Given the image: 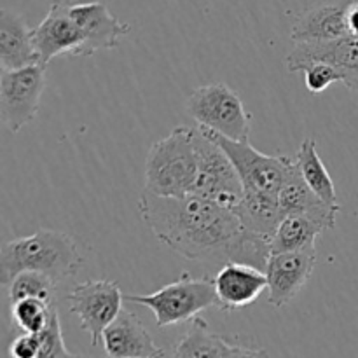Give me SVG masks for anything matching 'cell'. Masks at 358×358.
<instances>
[{
    "mask_svg": "<svg viewBox=\"0 0 358 358\" xmlns=\"http://www.w3.org/2000/svg\"><path fill=\"white\" fill-rule=\"evenodd\" d=\"M69 308L91 338V346L101 343L103 331L122 311L124 294L112 280H90L76 285L66 296Z\"/></svg>",
    "mask_w": 358,
    "mask_h": 358,
    "instance_id": "9c48e42d",
    "label": "cell"
},
{
    "mask_svg": "<svg viewBox=\"0 0 358 358\" xmlns=\"http://www.w3.org/2000/svg\"><path fill=\"white\" fill-rule=\"evenodd\" d=\"M296 164L301 177L306 182L308 187L315 192L320 199H324L327 205L341 210L338 201V192L332 177L329 175L324 161L318 156L317 142L313 138H304L299 150L296 154Z\"/></svg>",
    "mask_w": 358,
    "mask_h": 358,
    "instance_id": "44dd1931",
    "label": "cell"
},
{
    "mask_svg": "<svg viewBox=\"0 0 358 358\" xmlns=\"http://www.w3.org/2000/svg\"><path fill=\"white\" fill-rule=\"evenodd\" d=\"M324 231V227L315 224L313 220L306 219V217L285 215L275 236L269 240V250H271V254L315 250L317 238Z\"/></svg>",
    "mask_w": 358,
    "mask_h": 358,
    "instance_id": "7402d4cb",
    "label": "cell"
},
{
    "mask_svg": "<svg viewBox=\"0 0 358 358\" xmlns=\"http://www.w3.org/2000/svg\"><path fill=\"white\" fill-rule=\"evenodd\" d=\"M187 112L198 128L219 133L231 140H248L252 114L227 84H206L187 98Z\"/></svg>",
    "mask_w": 358,
    "mask_h": 358,
    "instance_id": "5b68a950",
    "label": "cell"
},
{
    "mask_svg": "<svg viewBox=\"0 0 358 358\" xmlns=\"http://www.w3.org/2000/svg\"><path fill=\"white\" fill-rule=\"evenodd\" d=\"M9 290V303L34 297L48 304H56V282L42 273L24 271L17 275L7 287Z\"/></svg>",
    "mask_w": 358,
    "mask_h": 358,
    "instance_id": "603a6c76",
    "label": "cell"
},
{
    "mask_svg": "<svg viewBox=\"0 0 358 358\" xmlns=\"http://www.w3.org/2000/svg\"><path fill=\"white\" fill-rule=\"evenodd\" d=\"M346 2L348 0L325 2L301 14L290 31L294 44H322L346 37Z\"/></svg>",
    "mask_w": 358,
    "mask_h": 358,
    "instance_id": "2e32d148",
    "label": "cell"
},
{
    "mask_svg": "<svg viewBox=\"0 0 358 358\" xmlns=\"http://www.w3.org/2000/svg\"><path fill=\"white\" fill-rule=\"evenodd\" d=\"M345 17L348 35H355V37H358V0H348V2H346Z\"/></svg>",
    "mask_w": 358,
    "mask_h": 358,
    "instance_id": "83f0119b",
    "label": "cell"
},
{
    "mask_svg": "<svg viewBox=\"0 0 358 358\" xmlns=\"http://www.w3.org/2000/svg\"><path fill=\"white\" fill-rule=\"evenodd\" d=\"M56 304H48L41 299L27 297L10 304L13 324L24 334H41L49 324L51 311Z\"/></svg>",
    "mask_w": 358,
    "mask_h": 358,
    "instance_id": "cb8c5ba5",
    "label": "cell"
},
{
    "mask_svg": "<svg viewBox=\"0 0 358 358\" xmlns=\"http://www.w3.org/2000/svg\"><path fill=\"white\" fill-rule=\"evenodd\" d=\"M194 145L198 154V180L192 194L219 203L224 208L236 210L245 187L234 164L201 128L196 129Z\"/></svg>",
    "mask_w": 358,
    "mask_h": 358,
    "instance_id": "52a82bcc",
    "label": "cell"
},
{
    "mask_svg": "<svg viewBox=\"0 0 358 358\" xmlns=\"http://www.w3.org/2000/svg\"><path fill=\"white\" fill-rule=\"evenodd\" d=\"M315 264L317 248L269 255L264 269L268 276V303L275 308L287 306L311 278Z\"/></svg>",
    "mask_w": 358,
    "mask_h": 358,
    "instance_id": "7c38bea8",
    "label": "cell"
},
{
    "mask_svg": "<svg viewBox=\"0 0 358 358\" xmlns=\"http://www.w3.org/2000/svg\"><path fill=\"white\" fill-rule=\"evenodd\" d=\"M44 87V65H31L20 70H2L0 110L10 133L21 131L37 117Z\"/></svg>",
    "mask_w": 358,
    "mask_h": 358,
    "instance_id": "ba28073f",
    "label": "cell"
},
{
    "mask_svg": "<svg viewBox=\"0 0 358 358\" xmlns=\"http://www.w3.org/2000/svg\"><path fill=\"white\" fill-rule=\"evenodd\" d=\"M84 264L76 240L55 229H38L7 241L0 248V282L3 289L24 271L42 273L55 282L76 276Z\"/></svg>",
    "mask_w": 358,
    "mask_h": 358,
    "instance_id": "7a4b0ae2",
    "label": "cell"
},
{
    "mask_svg": "<svg viewBox=\"0 0 358 358\" xmlns=\"http://www.w3.org/2000/svg\"><path fill=\"white\" fill-rule=\"evenodd\" d=\"M101 345L108 358H149L163 353L140 318L126 310L105 329Z\"/></svg>",
    "mask_w": 358,
    "mask_h": 358,
    "instance_id": "9a60e30c",
    "label": "cell"
},
{
    "mask_svg": "<svg viewBox=\"0 0 358 358\" xmlns=\"http://www.w3.org/2000/svg\"><path fill=\"white\" fill-rule=\"evenodd\" d=\"M149 358H164V352H163V353H159V355H156V357H149Z\"/></svg>",
    "mask_w": 358,
    "mask_h": 358,
    "instance_id": "f546056e",
    "label": "cell"
},
{
    "mask_svg": "<svg viewBox=\"0 0 358 358\" xmlns=\"http://www.w3.org/2000/svg\"><path fill=\"white\" fill-rule=\"evenodd\" d=\"M138 212L161 243L189 261L243 262L264 271L271 255L269 240L245 229L234 210L196 194L161 198L143 191Z\"/></svg>",
    "mask_w": 358,
    "mask_h": 358,
    "instance_id": "6da1fadb",
    "label": "cell"
},
{
    "mask_svg": "<svg viewBox=\"0 0 358 358\" xmlns=\"http://www.w3.org/2000/svg\"><path fill=\"white\" fill-rule=\"evenodd\" d=\"M72 0H51L44 20L31 30L34 45L44 66L55 56L72 55L83 44V35L72 17Z\"/></svg>",
    "mask_w": 358,
    "mask_h": 358,
    "instance_id": "8fae6325",
    "label": "cell"
},
{
    "mask_svg": "<svg viewBox=\"0 0 358 358\" xmlns=\"http://www.w3.org/2000/svg\"><path fill=\"white\" fill-rule=\"evenodd\" d=\"M229 358H269L268 352L261 348H247V346H234Z\"/></svg>",
    "mask_w": 358,
    "mask_h": 358,
    "instance_id": "f1b7e54d",
    "label": "cell"
},
{
    "mask_svg": "<svg viewBox=\"0 0 358 358\" xmlns=\"http://www.w3.org/2000/svg\"><path fill=\"white\" fill-rule=\"evenodd\" d=\"M278 199L285 215L306 217L324 229H334L336 227V213L339 212V208L327 205L324 199L318 198L308 187V184L303 180L299 170H297V164L290 171L282 191L278 192Z\"/></svg>",
    "mask_w": 358,
    "mask_h": 358,
    "instance_id": "ac0fdd59",
    "label": "cell"
},
{
    "mask_svg": "<svg viewBox=\"0 0 358 358\" xmlns=\"http://www.w3.org/2000/svg\"><path fill=\"white\" fill-rule=\"evenodd\" d=\"M72 17L83 35V44L76 56H91L103 49H115L121 37L129 31V24L119 21L101 2L73 3Z\"/></svg>",
    "mask_w": 358,
    "mask_h": 358,
    "instance_id": "4fadbf2b",
    "label": "cell"
},
{
    "mask_svg": "<svg viewBox=\"0 0 358 358\" xmlns=\"http://www.w3.org/2000/svg\"><path fill=\"white\" fill-rule=\"evenodd\" d=\"M236 343L210 331L203 318H194L171 358H229Z\"/></svg>",
    "mask_w": 358,
    "mask_h": 358,
    "instance_id": "ffe728a7",
    "label": "cell"
},
{
    "mask_svg": "<svg viewBox=\"0 0 358 358\" xmlns=\"http://www.w3.org/2000/svg\"><path fill=\"white\" fill-rule=\"evenodd\" d=\"M203 131L227 154L240 175L245 191L278 196L290 171L296 166V159L292 157L262 154L248 140H231L208 129Z\"/></svg>",
    "mask_w": 358,
    "mask_h": 358,
    "instance_id": "8992f818",
    "label": "cell"
},
{
    "mask_svg": "<svg viewBox=\"0 0 358 358\" xmlns=\"http://www.w3.org/2000/svg\"><path fill=\"white\" fill-rule=\"evenodd\" d=\"M234 212L245 229L266 240H271L275 236L280 224L285 219V212L280 205L278 196L257 191H245Z\"/></svg>",
    "mask_w": 358,
    "mask_h": 358,
    "instance_id": "d6986e66",
    "label": "cell"
},
{
    "mask_svg": "<svg viewBox=\"0 0 358 358\" xmlns=\"http://www.w3.org/2000/svg\"><path fill=\"white\" fill-rule=\"evenodd\" d=\"M31 30L23 16L10 9L0 10V65L2 70H20L42 65L34 45Z\"/></svg>",
    "mask_w": 358,
    "mask_h": 358,
    "instance_id": "e0dca14e",
    "label": "cell"
},
{
    "mask_svg": "<svg viewBox=\"0 0 358 358\" xmlns=\"http://www.w3.org/2000/svg\"><path fill=\"white\" fill-rule=\"evenodd\" d=\"M313 63H329L338 70L341 83L358 91V37L346 35L322 44H296L287 55L285 65L290 72H304Z\"/></svg>",
    "mask_w": 358,
    "mask_h": 358,
    "instance_id": "30bf717a",
    "label": "cell"
},
{
    "mask_svg": "<svg viewBox=\"0 0 358 358\" xmlns=\"http://www.w3.org/2000/svg\"><path fill=\"white\" fill-rule=\"evenodd\" d=\"M124 301L149 308L156 317L157 327H170L194 320L208 308H217L215 283L210 276L194 278L189 273H184L180 278L161 287L156 292L147 296L126 294Z\"/></svg>",
    "mask_w": 358,
    "mask_h": 358,
    "instance_id": "277c9868",
    "label": "cell"
},
{
    "mask_svg": "<svg viewBox=\"0 0 358 358\" xmlns=\"http://www.w3.org/2000/svg\"><path fill=\"white\" fill-rule=\"evenodd\" d=\"M334 83H341V77L329 63H313L304 70V84L311 93H324Z\"/></svg>",
    "mask_w": 358,
    "mask_h": 358,
    "instance_id": "484cf974",
    "label": "cell"
},
{
    "mask_svg": "<svg viewBox=\"0 0 358 358\" xmlns=\"http://www.w3.org/2000/svg\"><path fill=\"white\" fill-rule=\"evenodd\" d=\"M38 339H41L38 358H90L83 355H73V353H70L69 350H66L65 341H63L58 308L56 306L52 308L48 327L38 334Z\"/></svg>",
    "mask_w": 358,
    "mask_h": 358,
    "instance_id": "d4e9b609",
    "label": "cell"
},
{
    "mask_svg": "<svg viewBox=\"0 0 358 358\" xmlns=\"http://www.w3.org/2000/svg\"><path fill=\"white\" fill-rule=\"evenodd\" d=\"M41 352V339L38 334H20L9 345L10 358H38Z\"/></svg>",
    "mask_w": 358,
    "mask_h": 358,
    "instance_id": "4316f807",
    "label": "cell"
},
{
    "mask_svg": "<svg viewBox=\"0 0 358 358\" xmlns=\"http://www.w3.org/2000/svg\"><path fill=\"white\" fill-rule=\"evenodd\" d=\"M217 294V308L234 311L255 303L268 289V276L262 269L243 262H227L220 266L213 278Z\"/></svg>",
    "mask_w": 358,
    "mask_h": 358,
    "instance_id": "5bb4252c",
    "label": "cell"
},
{
    "mask_svg": "<svg viewBox=\"0 0 358 358\" xmlns=\"http://www.w3.org/2000/svg\"><path fill=\"white\" fill-rule=\"evenodd\" d=\"M196 129L177 126L168 136L150 147L145 161V189L161 198H185L198 180Z\"/></svg>",
    "mask_w": 358,
    "mask_h": 358,
    "instance_id": "3957f363",
    "label": "cell"
}]
</instances>
